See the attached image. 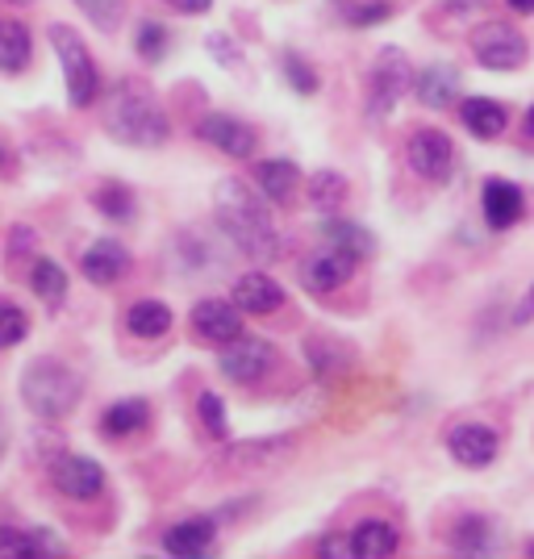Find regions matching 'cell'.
Returning a JSON list of instances; mask_svg holds the SVG:
<instances>
[{"instance_id":"obj_44","label":"cell","mask_w":534,"mask_h":559,"mask_svg":"<svg viewBox=\"0 0 534 559\" xmlns=\"http://www.w3.org/2000/svg\"><path fill=\"white\" fill-rule=\"evenodd\" d=\"M9 164V151H4V142H0V167Z\"/></svg>"},{"instance_id":"obj_16","label":"cell","mask_w":534,"mask_h":559,"mask_svg":"<svg viewBox=\"0 0 534 559\" xmlns=\"http://www.w3.org/2000/svg\"><path fill=\"white\" fill-rule=\"evenodd\" d=\"M80 272L93 280V284H117V280L130 272V251L117 238H96L93 247L80 255Z\"/></svg>"},{"instance_id":"obj_34","label":"cell","mask_w":534,"mask_h":559,"mask_svg":"<svg viewBox=\"0 0 534 559\" xmlns=\"http://www.w3.org/2000/svg\"><path fill=\"white\" fill-rule=\"evenodd\" d=\"M25 330H29V322H25L22 309L9 301H0V350L17 347V343L25 338Z\"/></svg>"},{"instance_id":"obj_27","label":"cell","mask_w":534,"mask_h":559,"mask_svg":"<svg viewBox=\"0 0 534 559\" xmlns=\"http://www.w3.org/2000/svg\"><path fill=\"white\" fill-rule=\"evenodd\" d=\"M171 309L163 301H139L130 305V313H126V330L134 334V338H163L167 330H171Z\"/></svg>"},{"instance_id":"obj_11","label":"cell","mask_w":534,"mask_h":559,"mask_svg":"<svg viewBox=\"0 0 534 559\" xmlns=\"http://www.w3.org/2000/svg\"><path fill=\"white\" fill-rule=\"evenodd\" d=\"M197 134L217 146L222 155H230V159H251L256 155V130L247 126V121H238L230 114H210L201 117V126H197Z\"/></svg>"},{"instance_id":"obj_30","label":"cell","mask_w":534,"mask_h":559,"mask_svg":"<svg viewBox=\"0 0 534 559\" xmlns=\"http://www.w3.org/2000/svg\"><path fill=\"white\" fill-rule=\"evenodd\" d=\"M309 201L322 213H334L347 201V176H339V171H318V176L309 180Z\"/></svg>"},{"instance_id":"obj_2","label":"cell","mask_w":534,"mask_h":559,"mask_svg":"<svg viewBox=\"0 0 534 559\" xmlns=\"http://www.w3.org/2000/svg\"><path fill=\"white\" fill-rule=\"evenodd\" d=\"M105 130L117 142L139 146V151H155V146L171 139V121L163 114V105L134 80L117 84L109 93V100H105Z\"/></svg>"},{"instance_id":"obj_7","label":"cell","mask_w":534,"mask_h":559,"mask_svg":"<svg viewBox=\"0 0 534 559\" xmlns=\"http://www.w3.org/2000/svg\"><path fill=\"white\" fill-rule=\"evenodd\" d=\"M217 364H222V372L230 376L234 384H259L276 368V347L263 343V338H251V334H238L234 343L217 350Z\"/></svg>"},{"instance_id":"obj_25","label":"cell","mask_w":534,"mask_h":559,"mask_svg":"<svg viewBox=\"0 0 534 559\" xmlns=\"http://www.w3.org/2000/svg\"><path fill=\"white\" fill-rule=\"evenodd\" d=\"M146 421H151V405L134 396V401H117V405H109V409L100 414V430H105L109 439H126V435H139Z\"/></svg>"},{"instance_id":"obj_13","label":"cell","mask_w":534,"mask_h":559,"mask_svg":"<svg viewBox=\"0 0 534 559\" xmlns=\"http://www.w3.org/2000/svg\"><path fill=\"white\" fill-rule=\"evenodd\" d=\"M355 263H359V259L347 255V251L325 247V251L305 259V267H301L305 288H309V293H339V288L355 276Z\"/></svg>"},{"instance_id":"obj_10","label":"cell","mask_w":534,"mask_h":559,"mask_svg":"<svg viewBox=\"0 0 534 559\" xmlns=\"http://www.w3.org/2000/svg\"><path fill=\"white\" fill-rule=\"evenodd\" d=\"M447 447H451L455 464L488 467L497 460V451H501V435H497L493 426H485V421H460V426H451Z\"/></svg>"},{"instance_id":"obj_9","label":"cell","mask_w":534,"mask_h":559,"mask_svg":"<svg viewBox=\"0 0 534 559\" xmlns=\"http://www.w3.org/2000/svg\"><path fill=\"white\" fill-rule=\"evenodd\" d=\"M50 480L55 489L63 492L68 501H96L105 492V467L88 460V455H59L50 467Z\"/></svg>"},{"instance_id":"obj_19","label":"cell","mask_w":534,"mask_h":559,"mask_svg":"<svg viewBox=\"0 0 534 559\" xmlns=\"http://www.w3.org/2000/svg\"><path fill=\"white\" fill-rule=\"evenodd\" d=\"M460 121L467 126V134H476V139H501L506 134V126H510V114L497 105V100H488V96H467L464 105H460Z\"/></svg>"},{"instance_id":"obj_4","label":"cell","mask_w":534,"mask_h":559,"mask_svg":"<svg viewBox=\"0 0 534 559\" xmlns=\"http://www.w3.org/2000/svg\"><path fill=\"white\" fill-rule=\"evenodd\" d=\"M50 47H55L59 63H63V75H68V100L75 109L93 105L96 93H100V75H96V63L88 47H84V38L71 25H50Z\"/></svg>"},{"instance_id":"obj_6","label":"cell","mask_w":534,"mask_h":559,"mask_svg":"<svg viewBox=\"0 0 534 559\" xmlns=\"http://www.w3.org/2000/svg\"><path fill=\"white\" fill-rule=\"evenodd\" d=\"M472 55L488 71H513L526 59V38L510 22H485L472 29Z\"/></svg>"},{"instance_id":"obj_8","label":"cell","mask_w":534,"mask_h":559,"mask_svg":"<svg viewBox=\"0 0 534 559\" xmlns=\"http://www.w3.org/2000/svg\"><path fill=\"white\" fill-rule=\"evenodd\" d=\"M405 155H410V167L430 185H447L455 171V142L442 130H418L405 146Z\"/></svg>"},{"instance_id":"obj_12","label":"cell","mask_w":534,"mask_h":559,"mask_svg":"<svg viewBox=\"0 0 534 559\" xmlns=\"http://www.w3.org/2000/svg\"><path fill=\"white\" fill-rule=\"evenodd\" d=\"M192 330H197V338H205L213 347H226V343H234L242 334V309L234 301H217V297L197 301V309H192Z\"/></svg>"},{"instance_id":"obj_3","label":"cell","mask_w":534,"mask_h":559,"mask_svg":"<svg viewBox=\"0 0 534 559\" xmlns=\"http://www.w3.org/2000/svg\"><path fill=\"white\" fill-rule=\"evenodd\" d=\"M22 396L25 405H29V414H38L43 421H59L80 405L84 380L71 372L68 364H59V359H38V364L25 368Z\"/></svg>"},{"instance_id":"obj_15","label":"cell","mask_w":534,"mask_h":559,"mask_svg":"<svg viewBox=\"0 0 534 559\" xmlns=\"http://www.w3.org/2000/svg\"><path fill=\"white\" fill-rule=\"evenodd\" d=\"M217 543V526L213 518H188V522H176L167 535H163V551L167 556H185V559H205Z\"/></svg>"},{"instance_id":"obj_18","label":"cell","mask_w":534,"mask_h":559,"mask_svg":"<svg viewBox=\"0 0 534 559\" xmlns=\"http://www.w3.org/2000/svg\"><path fill=\"white\" fill-rule=\"evenodd\" d=\"M256 188L272 205H288L301 188V171L293 159H259L256 164Z\"/></svg>"},{"instance_id":"obj_26","label":"cell","mask_w":534,"mask_h":559,"mask_svg":"<svg viewBox=\"0 0 534 559\" xmlns=\"http://www.w3.org/2000/svg\"><path fill=\"white\" fill-rule=\"evenodd\" d=\"M493 543H497L493 522L480 518V513L460 518V522H455V531H451V547H455L460 556H485V551H493Z\"/></svg>"},{"instance_id":"obj_17","label":"cell","mask_w":534,"mask_h":559,"mask_svg":"<svg viewBox=\"0 0 534 559\" xmlns=\"http://www.w3.org/2000/svg\"><path fill=\"white\" fill-rule=\"evenodd\" d=\"M234 305L242 309V313H276L280 305H284V288H280L272 276H263V272H247V276L234 280Z\"/></svg>"},{"instance_id":"obj_20","label":"cell","mask_w":534,"mask_h":559,"mask_svg":"<svg viewBox=\"0 0 534 559\" xmlns=\"http://www.w3.org/2000/svg\"><path fill=\"white\" fill-rule=\"evenodd\" d=\"M414 93H418L426 109H451V100L460 96V75L451 68H442V63H435V68L414 75Z\"/></svg>"},{"instance_id":"obj_32","label":"cell","mask_w":534,"mask_h":559,"mask_svg":"<svg viewBox=\"0 0 534 559\" xmlns=\"http://www.w3.org/2000/svg\"><path fill=\"white\" fill-rule=\"evenodd\" d=\"M84 13H88V22L96 25V29H117L121 25V13H126V0H75Z\"/></svg>"},{"instance_id":"obj_14","label":"cell","mask_w":534,"mask_h":559,"mask_svg":"<svg viewBox=\"0 0 534 559\" xmlns=\"http://www.w3.org/2000/svg\"><path fill=\"white\" fill-rule=\"evenodd\" d=\"M480 205H485V222L493 230H510L513 222L522 217L526 201H522V188L501 180V176H488L480 188Z\"/></svg>"},{"instance_id":"obj_33","label":"cell","mask_w":534,"mask_h":559,"mask_svg":"<svg viewBox=\"0 0 534 559\" xmlns=\"http://www.w3.org/2000/svg\"><path fill=\"white\" fill-rule=\"evenodd\" d=\"M197 418L210 430L213 439H226V405L217 393H201L197 396Z\"/></svg>"},{"instance_id":"obj_39","label":"cell","mask_w":534,"mask_h":559,"mask_svg":"<svg viewBox=\"0 0 534 559\" xmlns=\"http://www.w3.org/2000/svg\"><path fill=\"white\" fill-rule=\"evenodd\" d=\"M384 17H389V4H384V0H372L368 9H355V13H351L355 25H376V22H384Z\"/></svg>"},{"instance_id":"obj_36","label":"cell","mask_w":534,"mask_h":559,"mask_svg":"<svg viewBox=\"0 0 534 559\" xmlns=\"http://www.w3.org/2000/svg\"><path fill=\"white\" fill-rule=\"evenodd\" d=\"M280 68H284L288 84H293V88H297L301 96H313V93H318V75L305 68V59H297V55H284V63H280Z\"/></svg>"},{"instance_id":"obj_37","label":"cell","mask_w":534,"mask_h":559,"mask_svg":"<svg viewBox=\"0 0 534 559\" xmlns=\"http://www.w3.org/2000/svg\"><path fill=\"white\" fill-rule=\"evenodd\" d=\"M318 551H322L325 559H359L355 556V535H325L322 543H318Z\"/></svg>"},{"instance_id":"obj_38","label":"cell","mask_w":534,"mask_h":559,"mask_svg":"<svg viewBox=\"0 0 534 559\" xmlns=\"http://www.w3.org/2000/svg\"><path fill=\"white\" fill-rule=\"evenodd\" d=\"M210 50L213 59H222L226 68H238V47H234L230 34H210Z\"/></svg>"},{"instance_id":"obj_24","label":"cell","mask_w":534,"mask_h":559,"mask_svg":"<svg viewBox=\"0 0 534 559\" xmlns=\"http://www.w3.org/2000/svg\"><path fill=\"white\" fill-rule=\"evenodd\" d=\"M325 242L330 247H339V251H347L355 259H372L376 255V238L372 230H364L359 222H347V217H330L322 226Z\"/></svg>"},{"instance_id":"obj_40","label":"cell","mask_w":534,"mask_h":559,"mask_svg":"<svg viewBox=\"0 0 534 559\" xmlns=\"http://www.w3.org/2000/svg\"><path fill=\"white\" fill-rule=\"evenodd\" d=\"M531 322H534V280H531V288H526V297L513 309V326H531Z\"/></svg>"},{"instance_id":"obj_31","label":"cell","mask_w":534,"mask_h":559,"mask_svg":"<svg viewBox=\"0 0 534 559\" xmlns=\"http://www.w3.org/2000/svg\"><path fill=\"white\" fill-rule=\"evenodd\" d=\"M96 210L105 217H114V222H130L139 213V205H134V192L126 185H105L96 188Z\"/></svg>"},{"instance_id":"obj_35","label":"cell","mask_w":534,"mask_h":559,"mask_svg":"<svg viewBox=\"0 0 534 559\" xmlns=\"http://www.w3.org/2000/svg\"><path fill=\"white\" fill-rule=\"evenodd\" d=\"M139 55L142 59H151V63H159L163 55H167V29L159 22H142L139 25Z\"/></svg>"},{"instance_id":"obj_21","label":"cell","mask_w":534,"mask_h":559,"mask_svg":"<svg viewBox=\"0 0 534 559\" xmlns=\"http://www.w3.org/2000/svg\"><path fill=\"white\" fill-rule=\"evenodd\" d=\"M396 547H401V535H396L393 522H384V518L359 522V531H355V556L359 559H389L396 556Z\"/></svg>"},{"instance_id":"obj_46","label":"cell","mask_w":534,"mask_h":559,"mask_svg":"<svg viewBox=\"0 0 534 559\" xmlns=\"http://www.w3.org/2000/svg\"><path fill=\"white\" fill-rule=\"evenodd\" d=\"M17 4H29V0H17Z\"/></svg>"},{"instance_id":"obj_41","label":"cell","mask_w":534,"mask_h":559,"mask_svg":"<svg viewBox=\"0 0 534 559\" xmlns=\"http://www.w3.org/2000/svg\"><path fill=\"white\" fill-rule=\"evenodd\" d=\"M167 4H171L176 13H205L213 0H167Z\"/></svg>"},{"instance_id":"obj_28","label":"cell","mask_w":534,"mask_h":559,"mask_svg":"<svg viewBox=\"0 0 534 559\" xmlns=\"http://www.w3.org/2000/svg\"><path fill=\"white\" fill-rule=\"evenodd\" d=\"M29 55H34L29 29L22 22H0V71L4 75H17V71H25Z\"/></svg>"},{"instance_id":"obj_1","label":"cell","mask_w":534,"mask_h":559,"mask_svg":"<svg viewBox=\"0 0 534 559\" xmlns=\"http://www.w3.org/2000/svg\"><path fill=\"white\" fill-rule=\"evenodd\" d=\"M213 213H217L222 234L230 238L242 255L280 259L276 222H272L268 197L259 188L242 185V180H222L217 192H213Z\"/></svg>"},{"instance_id":"obj_29","label":"cell","mask_w":534,"mask_h":559,"mask_svg":"<svg viewBox=\"0 0 534 559\" xmlns=\"http://www.w3.org/2000/svg\"><path fill=\"white\" fill-rule=\"evenodd\" d=\"M29 288L47 305H63V297H68V272L55 259H38L34 272H29Z\"/></svg>"},{"instance_id":"obj_5","label":"cell","mask_w":534,"mask_h":559,"mask_svg":"<svg viewBox=\"0 0 534 559\" xmlns=\"http://www.w3.org/2000/svg\"><path fill=\"white\" fill-rule=\"evenodd\" d=\"M410 88H414V63L405 59V50H380L372 68V84H368V121H384Z\"/></svg>"},{"instance_id":"obj_22","label":"cell","mask_w":534,"mask_h":559,"mask_svg":"<svg viewBox=\"0 0 534 559\" xmlns=\"http://www.w3.org/2000/svg\"><path fill=\"white\" fill-rule=\"evenodd\" d=\"M293 447H297L293 439H256V443H234L230 455H226V464H230L234 472H251V467H268V464H276V460H284Z\"/></svg>"},{"instance_id":"obj_23","label":"cell","mask_w":534,"mask_h":559,"mask_svg":"<svg viewBox=\"0 0 534 559\" xmlns=\"http://www.w3.org/2000/svg\"><path fill=\"white\" fill-rule=\"evenodd\" d=\"M63 547L47 535V531H17V526H0V556H22V559H43L59 556Z\"/></svg>"},{"instance_id":"obj_43","label":"cell","mask_w":534,"mask_h":559,"mask_svg":"<svg viewBox=\"0 0 534 559\" xmlns=\"http://www.w3.org/2000/svg\"><path fill=\"white\" fill-rule=\"evenodd\" d=\"M522 130H526V134L534 139V105L526 109V117H522Z\"/></svg>"},{"instance_id":"obj_45","label":"cell","mask_w":534,"mask_h":559,"mask_svg":"<svg viewBox=\"0 0 534 559\" xmlns=\"http://www.w3.org/2000/svg\"><path fill=\"white\" fill-rule=\"evenodd\" d=\"M531 556H534V538H531Z\"/></svg>"},{"instance_id":"obj_42","label":"cell","mask_w":534,"mask_h":559,"mask_svg":"<svg viewBox=\"0 0 534 559\" xmlns=\"http://www.w3.org/2000/svg\"><path fill=\"white\" fill-rule=\"evenodd\" d=\"M513 13H534V0H506Z\"/></svg>"}]
</instances>
